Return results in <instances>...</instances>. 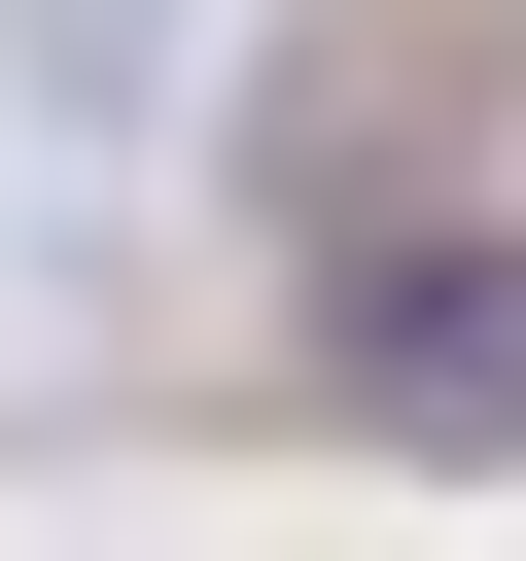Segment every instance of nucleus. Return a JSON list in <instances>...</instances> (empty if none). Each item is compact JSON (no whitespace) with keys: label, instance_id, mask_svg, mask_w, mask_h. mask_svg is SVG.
Returning <instances> with one entry per match:
<instances>
[{"label":"nucleus","instance_id":"1","mask_svg":"<svg viewBox=\"0 0 526 561\" xmlns=\"http://www.w3.org/2000/svg\"><path fill=\"white\" fill-rule=\"evenodd\" d=\"M526 140V0H281L245 35V210L351 245V210H456Z\"/></svg>","mask_w":526,"mask_h":561},{"label":"nucleus","instance_id":"2","mask_svg":"<svg viewBox=\"0 0 526 561\" xmlns=\"http://www.w3.org/2000/svg\"><path fill=\"white\" fill-rule=\"evenodd\" d=\"M316 421L526 456V210H351V245H316Z\"/></svg>","mask_w":526,"mask_h":561}]
</instances>
